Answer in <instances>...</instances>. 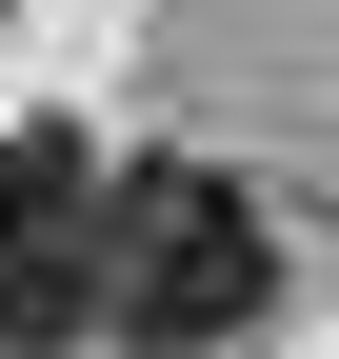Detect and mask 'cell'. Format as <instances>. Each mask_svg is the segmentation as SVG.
<instances>
[{
	"instance_id": "cell-2",
	"label": "cell",
	"mask_w": 339,
	"mask_h": 359,
	"mask_svg": "<svg viewBox=\"0 0 339 359\" xmlns=\"http://www.w3.org/2000/svg\"><path fill=\"white\" fill-rule=\"evenodd\" d=\"M100 299V160L60 120H0V339H60Z\"/></svg>"
},
{
	"instance_id": "cell-1",
	"label": "cell",
	"mask_w": 339,
	"mask_h": 359,
	"mask_svg": "<svg viewBox=\"0 0 339 359\" xmlns=\"http://www.w3.org/2000/svg\"><path fill=\"white\" fill-rule=\"evenodd\" d=\"M260 280H279V240H260V200H240L220 160H120V180H100V320L140 339V359L240 339Z\"/></svg>"
}]
</instances>
